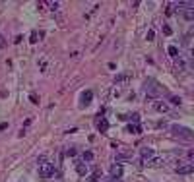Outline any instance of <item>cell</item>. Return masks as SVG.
Segmentation results:
<instances>
[{"mask_svg": "<svg viewBox=\"0 0 194 182\" xmlns=\"http://www.w3.org/2000/svg\"><path fill=\"white\" fill-rule=\"evenodd\" d=\"M171 134H173L175 138L186 140V142L194 140V132H192V130H190V128H186V126H181V124H173V126H171Z\"/></svg>", "mask_w": 194, "mask_h": 182, "instance_id": "1", "label": "cell"}, {"mask_svg": "<svg viewBox=\"0 0 194 182\" xmlns=\"http://www.w3.org/2000/svg\"><path fill=\"white\" fill-rule=\"evenodd\" d=\"M146 93H148V97H157L161 93V89H159V85H157L155 79H148L146 82Z\"/></svg>", "mask_w": 194, "mask_h": 182, "instance_id": "2", "label": "cell"}, {"mask_svg": "<svg viewBox=\"0 0 194 182\" xmlns=\"http://www.w3.org/2000/svg\"><path fill=\"white\" fill-rule=\"evenodd\" d=\"M53 174H54V165L53 163H45V165L39 167V176L41 178H51Z\"/></svg>", "mask_w": 194, "mask_h": 182, "instance_id": "3", "label": "cell"}, {"mask_svg": "<svg viewBox=\"0 0 194 182\" xmlns=\"http://www.w3.org/2000/svg\"><path fill=\"white\" fill-rule=\"evenodd\" d=\"M179 174H192L194 172V165H179L175 169Z\"/></svg>", "mask_w": 194, "mask_h": 182, "instance_id": "4", "label": "cell"}, {"mask_svg": "<svg viewBox=\"0 0 194 182\" xmlns=\"http://www.w3.org/2000/svg\"><path fill=\"white\" fill-rule=\"evenodd\" d=\"M91 99H93V91H84L82 93V107H88L89 103H91Z\"/></svg>", "mask_w": 194, "mask_h": 182, "instance_id": "5", "label": "cell"}, {"mask_svg": "<svg viewBox=\"0 0 194 182\" xmlns=\"http://www.w3.org/2000/svg\"><path fill=\"white\" fill-rule=\"evenodd\" d=\"M132 157V151L130 149H120L119 153H117V161H126V159H130Z\"/></svg>", "mask_w": 194, "mask_h": 182, "instance_id": "6", "label": "cell"}, {"mask_svg": "<svg viewBox=\"0 0 194 182\" xmlns=\"http://www.w3.org/2000/svg\"><path fill=\"white\" fill-rule=\"evenodd\" d=\"M183 18L186 21H194V8H192V6H188V8L183 10Z\"/></svg>", "mask_w": 194, "mask_h": 182, "instance_id": "7", "label": "cell"}, {"mask_svg": "<svg viewBox=\"0 0 194 182\" xmlns=\"http://www.w3.org/2000/svg\"><path fill=\"white\" fill-rule=\"evenodd\" d=\"M130 74H119L117 78H114V83H117V85H120V83H128V82H130Z\"/></svg>", "mask_w": 194, "mask_h": 182, "instance_id": "8", "label": "cell"}, {"mask_svg": "<svg viewBox=\"0 0 194 182\" xmlns=\"http://www.w3.org/2000/svg\"><path fill=\"white\" fill-rule=\"evenodd\" d=\"M163 161H165L163 157H152V159L148 161V167H153V169H157V167L163 165Z\"/></svg>", "mask_w": 194, "mask_h": 182, "instance_id": "9", "label": "cell"}, {"mask_svg": "<svg viewBox=\"0 0 194 182\" xmlns=\"http://www.w3.org/2000/svg\"><path fill=\"white\" fill-rule=\"evenodd\" d=\"M140 155H142V159H148V161H149V159L153 157V149L152 147H142L140 149Z\"/></svg>", "mask_w": 194, "mask_h": 182, "instance_id": "10", "label": "cell"}, {"mask_svg": "<svg viewBox=\"0 0 194 182\" xmlns=\"http://www.w3.org/2000/svg\"><path fill=\"white\" fill-rule=\"evenodd\" d=\"M153 107H155V111H157V112H167V111H169V105H167V103H163V101H157Z\"/></svg>", "mask_w": 194, "mask_h": 182, "instance_id": "11", "label": "cell"}, {"mask_svg": "<svg viewBox=\"0 0 194 182\" xmlns=\"http://www.w3.org/2000/svg\"><path fill=\"white\" fill-rule=\"evenodd\" d=\"M120 174H123V167H120V165H113L111 167V176L120 178Z\"/></svg>", "mask_w": 194, "mask_h": 182, "instance_id": "12", "label": "cell"}, {"mask_svg": "<svg viewBox=\"0 0 194 182\" xmlns=\"http://www.w3.org/2000/svg\"><path fill=\"white\" fill-rule=\"evenodd\" d=\"M97 130H99L101 134H103V132H107V130H109V122H107L105 118H101V120L97 122Z\"/></svg>", "mask_w": 194, "mask_h": 182, "instance_id": "13", "label": "cell"}, {"mask_svg": "<svg viewBox=\"0 0 194 182\" xmlns=\"http://www.w3.org/2000/svg\"><path fill=\"white\" fill-rule=\"evenodd\" d=\"M76 171H78V174H82V176H84V174H88V165H84V163H76Z\"/></svg>", "mask_w": 194, "mask_h": 182, "instance_id": "14", "label": "cell"}, {"mask_svg": "<svg viewBox=\"0 0 194 182\" xmlns=\"http://www.w3.org/2000/svg\"><path fill=\"white\" fill-rule=\"evenodd\" d=\"M93 157H95V155H93L91 151H84V155H82L84 163H89V161H93Z\"/></svg>", "mask_w": 194, "mask_h": 182, "instance_id": "15", "label": "cell"}, {"mask_svg": "<svg viewBox=\"0 0 194 182\" xmlns=\"http://www.w3.org/2000/svg\"><path fill=\"white\" fill-rule=\"evenodd\" d=\"M128 132H132V134H140V132H142V126H140V124H130V126H128Z\"/></svg>", "mask_w": 194, "mask_h": 182, "instance_id": "16", "label": "cell"}, {"mask_svg": "<svg viewBox=\"0 0 194 182\" xmlns=\"http://www.w3.org/2000/svg\"><path fill=\"white\" fill-rule=\"evenodd\" d=\"M128 120H132L134 124H138V122H140V114H136V112H134V114H130V116H128Z\"/></svg>", "mask_w": 194, "mask_h": 182, "instance_id": "17", "label": "cell"}, {"mask_svg": "<svg viewBox=\"0 0 194 182\" xmlns=\"http://www.w3.org/2000/svg\"><path fill=\"white\" fill-rule=\"evenodd\" d=\"M167 50H169V54H171V56H177V54H179V49H177V47H169Z\"/></svg>", "mask_w": 194, "mask_h": 182, "instance_id": "18", "label": "cell"}, {"mask_svg": "<svg viewBox=\"0 0 194 182\" xmlns=\"http://www.w3.org/2000/svg\"><path fill=\"white\" fill-rule=\"evenodd\" d=\"M163 33L165 35H173V29H171L169 25H163Z\"/></svg>", "mask_w": 194, "mask_h": 182, "instance_id": "19", "label": "cell"}, {"mask_svg": "<svg viewBox=\"0 0 194 182\" xmlns=\"http://www.w3.org/2000/svg\"><path fill=\"white\" fill-rule=\"evenodd\" d=\"M6 45H8V43H6V39L2 37V33H0V49H6Z\"/></svg>", "mask_w": 194, "mask_h": 182, "instance_id": "20", "label": "cell"}, {"mask_svg": "<svg viewBox=\"0 0 194 182\" xmlns=\"http://www.w3.org/2000/svg\"><path fill=\"white\" fill-rule=\"evenodd\" d=\"M153 37H155V33L152 31V29H149V31H148V35H146V39H148V41H153Z\"/></svg>", "mask_w": 194, "mask_h": 182, "instance_id": "21", "label": "cell"}, {"mask_svg": "<svg viewBox=\"0 0 194 182\" xmlns=\"http://www.w3.org/2000/svg\"><path fill=\"white\" fill-rule=\"evenodd\" d=\"M171 103L173 105H181V97H171Z\"/></svg>", "mask_w": 194, "mask_h": 182, "instance_id": "22", "label": "cell"}, {"mask_svg": "<svg viewBox=\"0 0 194 182\" xmlns=\"http://www.w3.org/2000/svg\"><path fill=\"white\" fill-rule=\"evenodd\" d=\"M66 155H68V157H74V155H76V149H72V147H70V149L66 151Z\"/></svg>", "mask_w": 194, "mask_h": 182, "instance_id": "23", "label": "cell"}, {"mask_svg": "<svg viewBox=\"0 0 194 182\" xmlns=\"http://www.w3.org/2000/svg\"><path fill=\"white\" fill-rule=\"evenodd\" d=\"M49 6H51V10H56L58 8V2H49Z\"/></svg>", "mask_w": 194, "mask_h": 182, "instance_id": "24", "label": "cell"}, {"mask_svg": "<svg viewBox=\"0 0 194 182\" xmlns=\"http://www.w3.org/2000/svg\"><path fill=\"white\" fill-rule=\"evenodd\" d=\"M107 182H123V180H120V178H117V176H111Z\"/></svg>", "mask_w": 194, "mask_h": 182, "instance_id": "25", "label": "cell"}, {"mask_svg": "<svg viewBox=\"0 0 194 182\" xmlns=\"http://www.w3.org/2000/svg\"><path fill=\"white\" fill-rule=\"evenodd\" d=\"M31 43H37V33H35V31L31 33Z\"/></svg>", "mask_w": 194, "mask_h": 182, "instance_id": "26", "label": "cell"}, {"mask_svg": "<svg viewBox=\"0 0 194 182\" xmlns=\"http://www.w3.org/2000/svg\"><path fill=\"white\" fill-rule=\"evenodd\" d=\"M188 157H190L192 161H194V151H188Z\"/></svg>", "mask_w": 194, "mask_h": 182, "instance_id": "27", "label": "cell"}, {"mask_svg": "<svg viewBox=\"0 0 194 182\" xmlns=\"http://www.w3.org/2000/svg\"><path fill=\"white\" fill-rule=\"evenodd\" d=\"M192 68H194V60H192Z\"/></svg>", "mask_w": 194, "mask_h": 182, "instance_id": "28", "label": "cell"}, {"mask_svg": "<svg viewBox=\"0 0 194 182\" xmlns=\"http://www.w3.org/2000/svg\"><path fill=\"white\" fill-rule=\"evenodd\" d=\"M192 8H194V4H192Z\"/></svg>", "mask_w": 194, "mask_h": 182, "instance_id": "29", "label": "cell"}]
</instances>
